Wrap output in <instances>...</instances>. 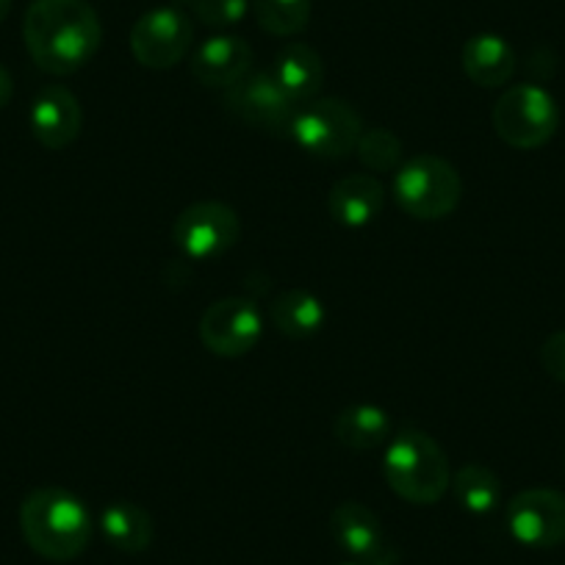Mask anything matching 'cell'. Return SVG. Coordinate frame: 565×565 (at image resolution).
I'll list each match as a JSON object with an SVG mask.
<instances>
[{
	"instance_id": "1",
	"label": "cell",
	"mask_w": 565,
	"mask_h": 565,
	"mask_svg": "<svg viewBox=\"0 0 565 565\" xmlns=\"http://www.w3.org/2000/svg\"><path fill=\"white\" fill-rule=\"evenodd\" d=\"M25 51L47 75H73L95 58L103 25L89 0H31L23 20Z\"/></svg>"
},
{
	"instance_id": "9",
	"label": "cell",
	"mask_w": 565,
	"mask_h": 565,
	"mask_svg": "<svg viewBox=\"0 0 565 565\" xmlns=\"http://www.w3.org/2000/svg\"><path fill=\"white\" fill-rule=\"evenodd\" d=\"M225 108L249 128L271 136H289L300 106L291 103L271 73H249L225 89Z\"/></svg>"
},
{
	"instance_id": "24",
	"label": "cell",
	"mask_w": 565,
	"mask_h": 565,
	"mask_svg": "<svg viewBox=\"0 0 565 565\" xmlns=\"http://www.w3.org/2000/svg\"><path fill=\"white\" fill-rule=\"evenodd\" d=\"M194 18L209 29H231L249 12V0H194Z\"/></svg>"
},
{
	"instance_id": "26",
	"label": "cell",
	"mask_w": 565,
	"mask_h": 565,
	"mask_svg": "<svg viewBox=\"0 0 565 565\" xmlns=\"http://www.w3.org/2000/svg\"><path fill=\"white\" fill-rule=\"evenodd\" d=\"M12 92H14V84H12V75H9V70L0 64V108L7 106L9 100H12Z\"/></svg>"
},
{
	"instance_id": "27",
	"label": "cell",
	"mask_w": 565,
	"mask_h": 565,
	"mask_svg": "<svg viewBox=\"0 0 565 565\" xmlns=\"http://www.w3.org/2000/svg\"><path fill=\"white\" fill-rule=\"evenodd\" d=\"M9 12H12V0H0V23L9 18Z\"/></svg>"
},
{
	"instance_id": "2",
	"label": "cell",
	"mask_w": 565,
	"mask_h": 565,
	"mask_svg": "<svg viewBox=\"0 0 565 565\" xmlns=\"http://www.w3.org/2000/svg\"><path fill=\"white\" fill-rule=\"evenodd\" d=\"M20 530L40 557L70 563L92 541V515L67 488H36L20 504Z\"/></svg>"
},
{
	"instance_id": "21",
	"label": "cell",
	"mask_w": 565,
	"mask_h": 565,
	"mask_svg": "<svg viewBox=\"0 0 565 565\" xmlns=\"http://www.w3.org/2000/svg\"><path fill=\"white\" fill-rule=\"evenodd\" d=\"M455 499L471 515H491L502 504V480L482 463H466L452 475Z\"/></svg>"
},
{
	"instance_id": "8",
	"label": "cell",
	"mask_w": 565,
	"mask_h": 565,
	"mask_svg": "<svg viewBox=\"0 0 565 565\" xmlns=\"http://www.w3.org/2000/svg\"><path fill=\"white\" fill-rule=\"evenodd\" d=\"M242 238V220L220 200H200L178 214L172 242L186 258L214 260L233 249Z\"/></svg>"
},
{
	"instance_id": "3",
	"label": "cell",
	"mask_w": 565,
	"mask_h": 565,
	"mask_svg": "<svg viewBox=\"0 0 565 565\" xmlns=\"http://www.w3.org/2000/svg\"><path fill=\"white\" fill-rule=\"evenodd\" d=\"M383 475L391 491L411 504H436L452 482L447 452L422 430H402L385 444Z\"/></svg>"
},
{
	"instance_id": "6",
	"label": "cell",
	"mask_w": 565,
	"mask_h": 565,
	"mask_svg": "<svg viewBox=\"0 0 565 565\" xmlns=\"http://www.w3.org/2000/svg\"><path fill=\"white\" fill-rule=\"evenodd\" d=\"M363 119L341 97H317L297 108L289 136L317 159H347L358 148Z\"/></svg>"
},
{
	"instance_id": "5",
	"label": "cell",
	"mask_w": 565,
	"mask_h": 565,
	"mask_svg": "<svg viewBox=\"0 0 565 565\" xmlns=\"http://www.w3.org/2000/svg\"><path fill=\"white\" fill-rule=\"evenodd\" d=\"M559 128L557 100L537 84H515L493 106V130L513 150H537Z\"/></svg>"
},
{
	"instance_id": "10",
	"label": "cell",
	"mask_w": 565,
	"mask_h": 565,
	"mask_svg": "<svg viewBox=\"0 0 565 565\" xmlns=\"http://www.w3.org/2000/svg\"><path fill=\"white\" fill-rule=\"evenodd\" d=\"M264 339V317L247 297H225L200 317V341L220 358H242Z\"/></svg>"
},
{
	"instance_id": "23",
	"label": "cell",
	"mask_w": 565,
	"mask_h": 565,
	"mask_svg": "<svg viewBox=\"0 0 565 565\" xmlns=\"http://www.w3.org/2000/svg\"><path fill=\"white\" fill-rule=\"evenodd\" d=\"M358 159L366 170L372 172H391L399 170L402 161V139L388 128L363 130L355 148Z\"/></svg>"
},
{
	"instance_id": "20",
	"label": "cell",
	"mask_w": 565,
	"mask_h": 565,
	"mask_svg": "<svg viewBox=\"0 0 565 565\" xmlns=\"http://www.w3.org/2000/svg\"><path fill=\"white\" fill-rule=\"evenodd\" d=\"M324 319H328V311H324L322 300L306 289L282 291L271 306V322L280 330V335L291 341L317 335L324 328Z\"/></svg>"
},
{
	"instance_id": "7",
	"label": "cell",
	"mask_w": 565,
	"mask_h": 565,
	"mask_svg": "<svg viewBox=\"0 0 565 565\" xmlns=\"http://www.w3.org/2000/svg\"><path fill=\"white\" fill-rule=\"evenodd\" d=\"M194 45V23L178 7H156L130 29V53L148 70H170L189 56Z\"/></svg>"
},
{
	"instance_id": "22",
	"label": "cell",
	"mask_w": 565,
	"mask_h": 565,
	"mask_svg": "<svg viewBox=\"0 0 565 565\" xmlns=\"http://www.w3.org/2000/svg\"><path fill=\"white\" fill-rule=\"evenodd\" d=\"M260 29L271 36H297L311 20V0H253Z\"/></svg>"
},
{
	"instance_id": "16",
	"label": "cell",
	"mask_w": 565,
	"mask_h": 565,
	"mask_svg": "<svg viewBox=\"0 0 565 565\" xmlns=\"http://www.w3.org/2000/svg\"><path fill=\"white\" fill-rule=\"evenodd\" d=\"M271 78L280 84V89L291 97L295 106L317 100L324 86V62L311 45L306 42H289L277 51L271 64Z\"/></svg>"
},
{
	"instance_id": "28",
	"label": "cell",
	"mask_w": 565,
	"mask_h": 565,
	"mask_svg": "<svg viewBox=\"0 0 565 565\" xmlns=\"http://www.w3.org/2000/svg\"><path fill=\"white\" fill-rule=\"evenodd\" d=\"M172 7H178L186 12V9H194V0H172Z\"/></svg>"
},
{
	"instance_id": "14",
	"label": "cell",
	"mask_w": 565,
	"mask_h": 565,
	"mask_svg": "<svg viewBox=\"0 0 565 565\" xmlns=\"http://www.w3.org/2000/svg\"><path fill=\"white\" fill-rule=\"evenodd\" d=\"M253 73V47L233 34H216L205 40L192 56V75L209 89H231Z\"/></svg>"
},
{
	"instance_id": "25",
	"label": "cell",
	"mask_w": 565,
	"mask_h": 565,
	"mask_svg": "<svg viewBox=\"0 0 565 565\" xmlns=\"http://www.w3.org/2000/svg\"><path fill=\"white\" fill-rule=\"evenodd\" d=\"M541 366L548 377L565 383V330L548 335L541 347Z\"/></svg>"
},
{
	"instance_id": "19",
	"label": "cell",
	"mask_w": 565,
	"mask_h": 565,
	"mask_svg": "<svg viewBox=\"0 0 565 565\" xmlns=\"http://www.w3.org/2000/svg\"><path fill=\"white\" fill-rule=\"evenodd\" d=\"M333 430L341 447L369 452L391 441V418L377 405H350L335 416Z\"/></svg>"
},
{
	"instance_id": "13",
	"label": "cell",
	"mask_w": 565,
	"mask_h": 565,
	"mask_svg": "<svg viewBox=\"0 0 565 565\" xmlns=\"http://www.w3.org/2000/svg\"><path fill=\"white\" fill-rule=\"evenodd\" d=\"M31 134L47 150L70 148L84 128V108L78 97L62 84H51L36 92L29 111Z\"/></svg>"
},
{
	"instance_id": "18",
	"label": "cell",
	"mask_w": 565,
	"mask_h": 565,
	"mask_svg": "<svg viewBox=\"0 0 565 565\" xmlns=\"http://www.w3.org/2000/svg\"><path fill=\"white\" fill-rule=\"evenodd\" d=\"M100 530L117 552L141 554L156 535L153 515L134 502H111L100 513Z\"/></svg>"
},
{
	"instance_id": "11",
	"label": "cell",
	"mask_w": 565,
	"mask_h": 565,
	"mask_svg": "<svg viewBox=\"0 0 565 565\" xmlns=\"http://www.w3.org/2000/svg\"><path fill=\"white\" fill-rule=\"evenodd\" d=\"M508 530L532 548H554L565 543V493L552 488H530L510 499Z\"/></svg>"
},
{
	"instance_id": "15",
	"label": "cell",
	"mask_w": 565,
	"mask_h": 565,
	"mask_svg": "<svg viewBox=\"0 0 565 565\" xmlns=\"http://www.w3.org/2000/svg\"><path fill=\"white\" fill-rule=\"evenodd\" d=\"M385 205V189L374 175L358 172V175H347L330 189L328 194V211L333 222L341 227H366L383 214Z\"/></svg>"
},
{
	"instance_id": "4",
	"label": "cell",
	"mask_w": 565,
	"mask_h": 565,
	"mask_svg": "<svg viewBox=\"0 0 565 565\" xmlns=\"http://www.w3.org/2000/svg\"><path fill=\"white\" fill-rule=\"evenodd\" d=\"M463 198L460 172L441 156H416L405 161L394 175V200L413 220H444Z\"/></svg>"
},
{
	"instance_id": "12",
	"label": "cell",
	"mask_w": 565,
	"mask_h": 565,
	"mask_svg": "<svg viewBox=\"0 0 565 565\" xmlns=\"http://www.w3.org/2000/svg\"><path fill=\"white\" fill-rule=\"evenodd\" d=\"M330 535L358 565H396L394 546L377 515L361 502H344L330 513Z\"/></svg>"
},
{
	"instance_id": "29",
	"label": "cell",
	"mask_w": 565,
	"mask_h": 565,
	"mask_svg": "<svg viewBox=\"0 0 565 565\" xmlns=\"http://www.w3.org/2000/svg\"><path fill=\"white\" fill-rule=\"evenodd\" d=\"M344 565H358V563H344Z\"/></svg>"
},
{
	"instance_id": "17",
	"label": "cell",
	"mask_w": 565,
	"mask_h": 565,
	"mask_svg": "<svg viewBox=\"0 0 565 565\" xmlns=\"http://www.w3.org/2000/svg\"><path fill=\"white\" fill-rule=\"evenodd\" d=\"M460 64L471 84L482 89H499L515 75V51L499 34H475L460 51Z\"/></svg>"
}]
</instances>
